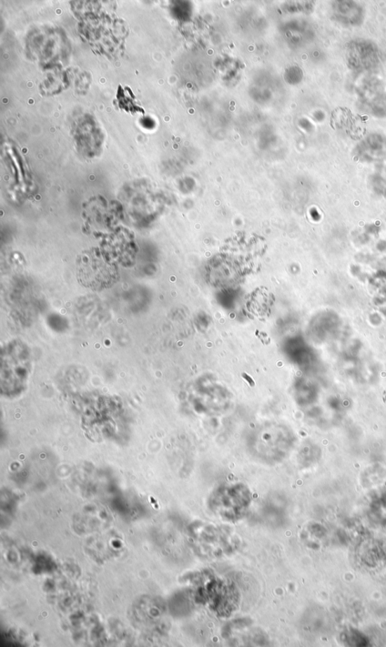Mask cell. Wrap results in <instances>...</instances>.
I'll list each match as a JSON object with an SVG mask.
<instances>
[{
    "label": "cell",
    "mask_w": 386,
    "mask_h": 647,
    "mask_svg": "<svg viewBox=\"0 0 386 647\" xmlns=\"http://www.w3.org/2000/svg\"><path fill=\"white\" fill-rule=\"evenodd\" d=\"M242 376H243L244 378H245V379L248 381V383L250 384V385H251V386H255V382H253V381L252 380V379H251L250 377H248V375H246V374L243 373V374H242Z\"/></svg>",
    "instance_id": "obj_3"
},
{
    "label": "cell",
    "mask_w": 386,
    "mask_h": 647,
    "mask_svg": "<svg viewBox=\"0 0 386 647\" xmlns=\"http://www.w3.org/2000/svg\"><path fill=\"white\" fill-rule=\"evenodd\" d=\"M383 400L385 403H386V390L384 391V393H383Z\"/></svg>",
    "instance_id": "obj_4"
},
{
    "label": "cell",
    "mask_w": 386,
    "mask_h": 647,
    "mask_svg": "<svg viewBox=\"0 0 386 647\" xmlns=\"http://www.w3.org/2000/svg\"><path fill=\"white\" fill-rule=\"evenodd\" d=\"M331 126L349 131L350 134L359 135L357 131H363L364 124L360 116L352 114L347 107H338L331 115Z\"/></svg>",
    "instance_id": "obj_2"
},
{
    "label": "cell",
    "mask_w": 386,
    "mask_h": 647,
    "mask_svg": "<svg viewBox=\"0 0 386 647\" xmlns=\"http://www.w3.org/2000/svg\"><path fill=\"white\" fill-rule=\"evenodd\" d=\"M76 275L81 285L93 290L107 289L117 279L116 266L97 249L84 251L78 257Z\"/></svg>",
    "instance_id": "obj_1"
}]
</instances>
